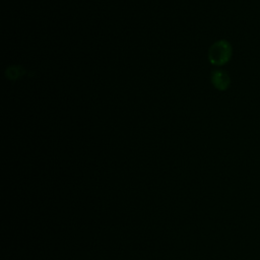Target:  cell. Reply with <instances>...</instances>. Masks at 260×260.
I'll use <instances>...</instances> for the list:
<instances>
[{
  "mask_svg": "<svg viewBox=\"0 0 260 260\" xmlns=\"http://www.w3.org/2000/svg\"><path fill=\"white\" fill-rule=\"evenodd\" d=\"M233 54L231 44L225 40H219L211 45L208 50V60L212 65L222 66L226 64Z\"/></svg>",
  "mask_w": 260,
  "mask_h": 260,
  "instance_id": "1",
  "label": "cell"
},
{
  "mask_svg": "<svg viewBox=\"0 0 260 260\" xmlns=\"http://www.w3.org/2000/svg\"><path fill=\"white\" fill-rule=\"evenodd\" d=\"M17 68L18 67H15V69H12V67L7 68V71H6L7 78H9V79H16V78L20 77L21 74L23 73V71L21 69H17Z\"/></svg>",
  "mask_w": 260,
  "mask_h": 260,
  "instance_id": "3",
  "label": "cell"
},
{
  "mask_svg": "<svg viewBox=\"0 0 260 260\" xmlns=\"http://www.w3.org/2000/svg\"><path fill=\"white\" fill-rule=\"evenodd\" d=\"M211 83L218 90H225L229 88L231 79L229 74L223 70H214L211 73Z\"/></svg>",
  "mask_w": 260,
  "mask_h": 260,
  "instance_id": "2",
  "label": "cell"
}]
</instances>
